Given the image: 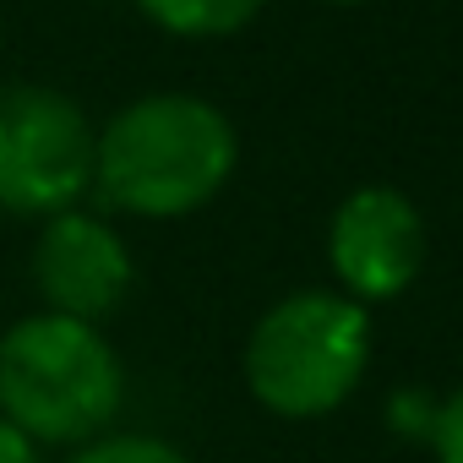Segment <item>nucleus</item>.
Returning a JSON list of instances; mask_svg holds the SVG:
<instances>
[{
    "label": "nucleus",
    "mask_w": 463,
    "mask_h": 463,
    "mask_svg": "<svg viewBox=\"0 0 463 463\" xmlns=\"http://www.w3.org/2000/svg\"><path fill=\"white\" fill-rule=\"evenodd\" d=\"M235 126L191 93H153L126 104L93 142V185L109 207L137 218L196 213L235 175Z\"/></svg>",
    "instance_id": "nucleus-1"
},
{
    "label": "nucleus",
    "mask_w": 463,
    "mask_h": 463,
    "mask_svg": "<svg viewBox=\"0 0 463 463\" xmlns=\"http://www.w3.org/2000/svg\"><path fill=\"white\" fill-rule=\"evenodd\" d=\"M120 398L126 371L93 322L39 311L0 338V420L39 447L99 441L120 414Z\"/></svg>",
    "instance_id": "nucleus-2"
},
{
    "label": "nucleus",
    "mask_w": 463,
    "mask_h": 463,
    "mask_svg": "<svg viewBox=\"0 0 463 463\" xmlns=\"http://www.w3.org/2000/svg\"><path fill=\"white\" fill-rule=\"evenodd\" d=\"M371 317L349 295L306 289L279 300L246 344V387L284 420L333 414L365 376Z\"/></svg>",
    "instance_id": "nucleus-3"
},
{
    "label": "nucleus",
    "mask_w": 463,
    "mask_h": 463,
    "mask_svg": "<svg viewBox=\"0 0 463 463\" xmlns=\"http://www.w3.org/2000/svg\"><path fill=\"white\" fill-rule=\"evenodd\" d=\"M88 115L55 88H0V213L55 218L93 185Z\"/></svg>",
    "instance_id": "nucleus-4"
},
{
    "label": "nucleus",
    "mask_w": 463,
    "mask_h": 463,
    "mask_svg": "<svg viewBox=\"0 0 463 463\" xmlns=\"http://www.w3.org/2000/svg\"><path fill=\"white\" fill-rule=\"evenodd\" d=\"M327 257L349 300H392L425 268V218L392 185H360L327 229Z\"/></svg>",
    "instance_id": "nucleus-5"
},
{
    "label": "nucleus",
    "mask_w": 463,
    "mask_h": 463,
    "mask_svg": "<svg viewBox=\"0 0 463 463\" xmlns=\"http://www.w3.org/2000/svg\"><path fill=\"white\" fill-rule=\"evenodd\" d=\"M33 284L55 317L93 322L131 295V251L93 213H55L33 246Z\"/></svg>",
    "instance_id": "nucleus-6"
},
{
    "label": "nucleus",
    "mask_w": 463,
    "mask_h": 463,
    "mask_svg": "<svg viewBox=\"0 0 463 463\" xmlns=\"http://www.w3.org/2000/svg\"><path fill=\"white\" fill-rule=\"evenodd\" d=\"M137 6L180 39H218V33L246 28L268 0H137Z\"/></svg>",
    "instance_id": "nucleus-7"
},
{
    "label": "nucleus",
    "mask_w": 463,
    "mask_h": 463,
    "mask_svg": "<svg viewBox=\"0 0 463 463\" xmlns=\"http://www.w3.org/2000/svg\"><path fill=\"white\" fill-rule=\"evenodd\" d=\"M66 463H196L180 447L158 441V436H99L88 447H77Z\"/></svg>",
    "instance_id": "nucleus-8"
},
{
    "label": "nucleus",
    "mask_w": 463,
    "mask_h": 463,
    "mask_svg": "<svg viewBox=\"0 0 463 463\" xmlns=\"http://www.w3.org/2000/svg\"><path fill=\"white\" fill-rule=\"evenodd\" d=\"M430 447H436V458H441V463H463V387H458L447 403H436Z\"/></svg>",
    "instance_id": "nucleus-9"
},
{
    "label": "nucleus",
    "mask_w": 463,
    "mask_h": 463,
    "mask_svg": "<svg viewBox=\"0 0 463 463\" xmlns=\"http://www.w3.org/2000/svg\"><path fill=\"white\" fill-rule=\"evenodd\" d=\"M387 420H392L398 430H409L414 441H430V430H436V403H425V392H403V398L387 409Z\"/></svg>",
    "instance_id": "nucleus-10"
},
{
    "label": "nucleus",
    "mask_w": 463,
    "mask_h": 463,
    "mask_svg": "<svg viewBox=\"0 0 463 463\" xmlns=\"http://www.w3.org/2000/svg\"><path fill=\"white\" fill-rule=\"evenodd\" d=\"M0 463H44L39 441H28L12 420H0Z\"/></svg>",
    "instance_id": "nucleus-11"
},
{
    "label": "nucleus",
    "mask_w": 463,
    "mask_h": 463,
    "mask_svg": "<svg viewBox=\"0 0 463 463\" xmlns=\"http://www.w3.org/2000/svg\"><path fill=\"white\" fill-rule=\"evenodd\" d=\"M333 6H360V0H333Z\"/></svg>",
    "instance_id": "nucleus-12"
}]
</instances>
